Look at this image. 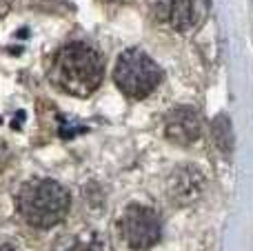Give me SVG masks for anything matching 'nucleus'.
<instances>
[{
    "mask_svg": "<svg viewBox=\"0 0 253 251\" xmlns=\"http://www.w3.org/2000/svg\"><path fill=\"white\" fill-rule=\"evenodd\" d=\"M102 58L84 42H71L62 47L53 62V80L62 91L71 96H89L102 83Z\"/></svg>",
    "mask_w": 253,
    "mask_h": 251,
    "instance_id": "f257e3e1",
    "label": "nucleus"
},
{
    "mask_svg": "<svg viewBox=\"0 0 253 251\" xmlns=\"http://www.w3.org/2000/svg\"><path fill=\"white\" fill-rule=\"evenodd\" d=\"M18 211L31 227L49 229L65 220L69 211V194L56 180L34 178L18 191Z\"/></svg>",
    "mask_w": 253,
    "mask_h": 251,
    "instance_id": "f03ea898",
    "label": "nucleus"
},
{
    "mask_svg": "<svg viewBox=\"0 0 253 251\" xmlns=\"http://www.w3.org/2000/svg\"><path fill=\"white\" fill-rule=\"evenodd\" d=\"M116 84L120 91L129 98H144L160 84V69L158 65L140 49H129L120 56L118 65L114 71Z\"/></svg>",
    "mask_w": 253,
    "mask_h": 251,
    "instance_id": "7ed1b4c3",
    "label": "nucleus"
},
{
    "mask_svg": "<svg viewBox=\"0 0 253 251\" xmlns=\"http://www.w3.org/2000/svg\"><path fill=\"white\" fill-rule=\"evenodd\" d=\"M120 234L129 247L149 249L160 240L162 220L153 209L142 207V205H131L120 218Z\"/></svg>",
    "mask_w": 253,
    "mask_h": 251,
    "instance_id": "20e7f679",
    "label": "nucleus"
},
{
    "mask_svg": "<svg viewBox=\"0 0 253 251\" xmlns=\"http://www.w3.org/2000/svg\"><path fill=\"white\" fill-rule=\"evenodd\" d=\"M167 138L175 145H191L200 136V118L191 107H178L167 116Z\"/></svg>",
    "mask_w": 253,
    "mask_h": 251,
    "instance_id": "39448f33",
    "label": "nucleus"
},
{
    "mask_svg": "<svg viewBox=\"0 0 253 251\" xmlns=\"http://www.w3.org/2000/svg\"><path fill=\"white\" fill-rule=\"evenodd\" d=\"M205 185L202 171L196 167H180L175 169V173L171 176V198L178 203H191L193 198H198Z\"/></svg>",
    "mask_w": 253,
    "mask_h": 251,
    "instance_id": "423d86ee",
    "label": "nucleus"
},
{
    "mask_svg": "<svg viewBox=\"0 0 253 251\" xmlns=\"http://www.w3.org/2000/svg\"><path fill=\"white\" fill-rule=\"evenodd\" d=\"M156 11L173 29H189L193 25V0H156Z\"/></svg>",
    "mask_w": 253,
    "mask_h": 251,
    "instance_id": "0eeeda50",
    "label": "nucleus"
},
{
    "mask_svg": "<svg viewBox=\"0 0 253 251\" xmlns=\"http://www.w3.org/2000/svg\"><path fill=\"white\" fill-rule=\"evenodd\" d=\"M53 251H105V247L93 234H71L58 240Z\"/></svg>",
    "mask_w": 253,
    "mask_h": 251,
    "instance_id": "6e6552de",
    "label": "nucleus"
},
{
    "mask_svg": "<svg viewBox=\"0 0 253 251\" xmlns=\"http://www.w3.org/2000/svg\"><path fill=\"white\" fill-rule=\"evenodd\" d=\"M211 133H213V140L218 145V149L222 154H231L233 151V129H231V120L229 116L220 114L213 118L211 123Z\"/></svg>",
    "mask_w": 253,
    "mask_h": 251,
    "instance_id": "1a4fd4ad",
    "label": "nucleus"
},
{
    "mask_svg": "<svg viewBox=\"0 0 253 251\" xmlns=\"http://www.w3.org/2000/svg\"><path fill=\"white\" fill-rule=\"evenodd\" d=\"M0 251H13L11 247H7V245H0Z\"/></svg>",
    "mask_w": 253,
    "mask_h": 251,
    "instance_id": "9d476101",
    "label": "nucleus"
}]
</instances>
